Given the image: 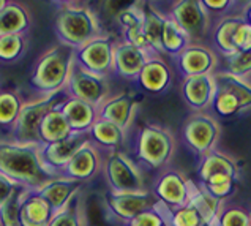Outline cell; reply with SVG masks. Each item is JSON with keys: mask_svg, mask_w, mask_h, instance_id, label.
<instances>
[{"mask_svg": "<svg viewBox=\"0 0 251 226\" xmlns=\"http://www.w3.org/2000/svg\"><path fill=\"white\" fill-rule=\"evenodd\" d=\"M122 38L147 54H155L144 36V3H133L117 14Z\"/></svg>", "mask_w": 251, "mask_h": 226, "instance_id": "obj_21", "label": "cell"}, {"mask_svg": "<svg viewBox=\"0 0 251 226\" xmlns=\"http://www.w3.org/2000/svg\"><path fill=\"white\" fill-rule=\"evenodd\" d=\"M104 154V150H101L89 140L81 147V150L70 160V163L63 168L60 176L81 182V184L90 182L101 174Z\"/></svg>", "mask_w": 251, "mask_h": 226, "instance_id": "obj_16", "label": "cell"}, {"mask_svg": "<svg viewBox=\"0 0 251 226\" xmlns=\"http://www.w3.org/2000/svg\"><path fill=\"white\" fill-rule=\"evenodd\" d=\"M63 90H65L68 97L82 100L85 103L98 108L112 92L111 78L100 76L97 73L85 70L79 63L73 62L68 81Z\"/></svg>", "mask_w": 251, "mask_h": 226, "instance_id": "obj_9", "label": "cell"}, {"mask_svg": "<svg viewBox=\"0 0 251 226\" xmlns=\"http://www.w3.org/2000/svg\"><path fill=\"white\" fill-rule=\"evenodd\" d=\"M136 84L141 90L150 95H163L174 83V68L163 56H152L144 63L136 78Z\"/></svg>", "mask_w": 251, "mask_h": 226, "instance_id": "obj_17", "label": "cell"}, {"mask_svg": "<svg viewBox=\"0 0 251 226\" xmlns=\"http://www.w3.org/2000/svg\"><path fill=\"white\" fill-rule=\"evenodd\" d=\"M217 90L209 108L215 117H234L251 109V83L225 73H213Z\"/></svg>", "mask_w": 251, "mask_h": 226, "instance_id": "obj_8", "label": "cell"}, {"mask_svg": "<svg viewBox=\"0 0 251 226\" xmlns=\"http://www.w3.org/2000/svg\"><path fill=\"white\" fill-rule=\"evenodd\" d=\"M48 226H89L84 187L73 196V199L65 207L52 215Z\"/></svg>", "mask_w": 251, "mask_h": 226, "instance_id": "obj_29", "label": "cell"}, {"mask_svg": "<svg viewBox=\"0 0 251 226\" xmlns=\"http://www.w3.org/2000/svg\"><path fill=\"white\" fill-rule=\"evenodd\" d=\"M217 90L215 75H199L183 78L180 83V95L191 113L209 111Z\"/></svg>", "mask_w": 251, "mask_h": 226, "instance_id": "obj_20", "label": "cell"}, {"mask_svg": "<svg viewBox=\"0 0 251 226\" xmlns=\"http://www.w3.org/2000/svg\"><path fill=\"white\" fill-rule=\"evenodd\" d=\"M174 68L182 79L199 75H213L218 67V56L207 43H190L180 54L172 59Z\"/></svg>", "mask_w": 251, "mask_h": 226, "instance_id": "obj_14", "label": "cell"}, {"mask_svg": "<svg viewBox=\"0 0 251 226\" xmlns=\"http://www.w3.org/2000/svg\"><path fill=\"white\" fill-rule=\"evenodd\" d=\"M221 138V123L209 111L190 113L182 122L180 141L198 160L217 149Z\"/></svg>", "mask_w": 251, "mask_h": 226, "instance_id": "obj_5", "label": "cell"}, {"mask_svg": "<svg viewBox=\"0 0 251 226\" xmlns=\"http://www.w3.org/2000/svg\"><path fill=\"white\" fill-rule=\"evenodd\" d=\"M155 54H147L124 40H117L114 45L112 56V76H117L125 81H136L144 63L149 57ZM158 56V54H156Z\"/></svg>", "mask_w": 251, "mask_h": 226, "instance_id": "obj_19", "label": "cell"}, {"mask_svg": "<svg viewBox=\"0 0 251 226\" xmlns=\"http://www.w3.org/2000/svg\"><path fill=\"white\" fill-rule=\"evenodd\" d=\"M164 24V11L155 3H144V36L155 54L163 56L161 33ZM164 57V56H163Z\"/></svg>", "mask_w": 251, "mask_h": 226, "instance_id": "obj_32", "label": "cell"}, {"mask_svg": "<svg viewBox=\"0 0 251 226\" xmlns=\"http://www.w3.org/2000/svg\"><path fill=\"white\" fill-rule=\"evenodd\" d=\"M68 98L65 90H60L51 95L35 97L23 105L16 123L10 130V141L19 144H40V123L45 119V115L59 108L63 101Z\"/></svg>", "mask_w": 251, "mask_h": 226, "instance_id": "obj_7", "label": "cell"}, {"mask_svg": "<svg viewBox=\"0 0 251 226\" xmlns=\"http://www.w3.org/2000/svg\"><path fill=\"white\" fill-rule=\"evenodd\" d=\"M242 21H243L242 14H232V16L223 18L212 24L207 38L210 40L209 46L218 57L235 53L234 45H232V38H234L235 28H237V26L242 23Z\"/></svg>", "mask_w": 251, "mask_h": 226, "instance_id": "obj_26", "label": "cell"}, {"mask_svg": "<svg viewBox=\"0 0 251 226\" xmlns=\"http://www.w3.org/2000/svg\"><path fill=\"white\" fill-rule=\"evenodd\" d=\"M89 138L93 144L98 145L104 152L125 150V145L128 144V140H130V133H126L125 130L114 125L109 120L98 117V120L89 130Z\"/></svg>", "mask_w": 251, "mask_h": 226, "instance_id": "obj_23", "label": "cell"}, {"mask_svg": "<svg viewBox=\"0 0 251 226\" xmlns=\"http://www.w3.org/2000/svg\"><path fill=\"white\" fill-rule=\"evenodd\" d=\"M24 103L25 100L18 89H13V87L0 89V128L10 133Z\"/></svg>", "mask_w": 251, "mask_h": 226, "instance_id": "obj_31", "label": "cell"}, {"mask_svg": "<svg viewBox=\"0 0 251 226\" xmlns=\"http://www.w3.org/2000/svg\"><path fill=\"white\" fill-rule=\"evenodd\" d=\"M164 13L188 35L191 43H205L212 23L201 0H178Z\"/></svg>", "mask_w": 251, "mask_h": 226, "instance_id": "obj_11", "label": "cell"}, {"mask_svg": "<svg viewBox=\"0 0 251 226\" xmlns=\"http://www.w3.org/2000/svg\"><path fill=\"white\" fill-rule=\"evenodd\" d=\"M40 144H19L0 140V172L13 179L25 190L37 192L59 177L43 163Z\"/></svg>", "mask_w": 251, "mask_h": 226, "instance_id": "obj_1", "label": "cell"}, {"mask_svg": "<svg viewBox=\"0 0 251 226\" xmlns=\"http://www.w3.org/2000/svg\"><path fill=\"white\" fill-rule=\"evenodd\" d=\"M101 174L109 192L134 193L149 190L146 187V172L136 165L126 150L106 152Z\"/></svg>", "mask_w": 251, "mask_h": 226, "instance_id": "obj_6", "label": "cell"}, {"mask_svg": "<svg viewBox=\"0 0 251 226\" xmlns=\"http://www.w3.org/2000/svg\"><path fill=\"white\" fill-rule=\"evenodd\" d=\"M89 140H90L89 133L73 131L68 138H65V140H62L59 142L41 145L40 154H41L43 163H45L52 172L60 176L63 168L70 163V160L81 150V147Z\"/></svg>", "mask_w": 251, "mask_h": 226, "instance_id": "obj_18", "label": "cell"}, {"mask_svg": "<svg viewBox=\"0 0 251 226\" xmlns=\"http://www.w3.org/2000/svg\"><path fill=\"white\" fill-rule=\"evenodd\" d=\"M125 226H168L164 215L161 212L160 206L156 204L153 209H149L146 212L136 215L133 220L128 222Z\"/></svg>", "mask_w": 251, "mask_h": 226, "instance_id": "obj_41", "label": "cell"}, {"mask_svg": "<svg viewBox=\"0 0 251 226\" xmlns=\"http://www.w3.org/2000/svg\"><path fill=\"white\" fill-rule=\"evenodd\" d=\"M25 192V188L19 185L10 196V199L3 206H0V226H23L21 225L19 209Z\"/></svg>", "mask_w": 251, "mask_h": 226, "instance_id": "obj_40", "label": "cell"}, {"mask_svg": "<svg viewBox=\"0 0 251 226\" xmlns=\"http://www.w3.org/2000/svg\"><path fill=\"white\" fill-rule=\"evenodd\" d=\"M196 172L201 184L207 179H210L212 176H217V174H227V176H232L237 180L240 177V168L237 160L218 149L212 150L210 154H207L199 160Z\"/></svg>", "mask_w": 251, "mask_h": 226, "instance_id": "obj_22", "label": "cell"}, {"mask_svg": "<svg viewBox=\"0 0 251 226\" xmlns=\"http://www.w3.org/2000/svg\"><path fill=\"white\" fill-rule=\"evenodd\" d=\"M232 45L234 49L239 51V53H250L251 51V26L245 21H242L235 28Z\"/></svg>", "mask_w": 251, "mask_h": 226, "instance_id": "obj_42", "label": "cell"}, {"mask_svg": "<svg viewBox=\"0 0 251 226\" xmlns=\"http://www.w3.org/2000/svg\"><path fill=\"white\" fill-rule=\"evenodd\" d=\"M190 38L174 21H172L166 13H164V24H163V33H161V49L163 56L174 59L182 51L190 45Z\"/></svg>", "mask_w": 251, "mask_h": 226, "instance_id": "obj_34", "label": "cell"}, {"mask_svg": "<svg viewBox=\"0 0 251 226\" xmlns=\"http://www.w3.org/2000/svg\"><path fill=\"white\" fill-rule=\"evenodd\" d=\"M60 113L65 115L67 122L73 131H81V133H89L92 125L98 120V108L85 103L82 100L68 97L59 106Z\"/></svg>", "mask_w": 251, "mask_h": 226, "instance_id": "obj_24", "label": "cell"}, {"mask_svg": "<svg viewBox=\"0 0 251 226\" xmlns=\"http://www.w3.org/2000/svg\"><path fill=\"white\" fill-rule=\"evenodd\" d=\"M75 62V49L60 43L48 48L33 62L28 84L37 97L51 95L65 89L71 65Z\"/></svg>", "mask_w": 251, "mask_h": 226, "instance_id": "obj_4", "label": "cell"}, {"mask_svg": "<svg viewBox=\"0 0 251 226\" xmlns=\"http://www.w3.org/2000/svg\"><path fill=\"white\" fill-rule=\"evenodd\" d=\"M52 28L57 41L71 49H79L85 43L104 33L95 10L81 2L57 3Z\"/></svg>", "mask_w": 251, "mask_h": 226, "instance_id": "obj_3", "label": "cell"}, {"mask_svg": "<svg viewBox=\"0 0 251 226\" xmlns=\"http://www.w3.org/2000/svg\"><path fill=\"white\" fill-rule=\"evenodd\" d=\"M6 3H8V0H0V11H2V10L5 8Z\"/></svg>", "mask_w": 251, "mask_h": 226, "instance_id": "obj_45", "label": "cell"}, {"mask_svg": "<svg viewBox=\"0 0 251 226\" xmlns=\"http://www.w3.org/2000/svg\"><path fill=\"white\" fill-rule=\"evenodd\" d=\"M190 204L195 207L199 215L202 217V220L209 225H217V217L220 212V207L223 201L217 199L215 196H212L209 192L205 190L198 182H193L191 188V196H190Z\"/></svg>", "mask_w": 251, "mask_h": 226, "instance_id": "obj_33", "label": "cell"}, {"mask_svg": "<svg viewBox=\"0 0 251 226\" xmlns=\"http://www.w3.org/2000/svg\"><path fill=\"white\" fill-rule=\"evenodd\" d=\"M28 51V33L0 36V65L18 63Z\"/></svg>", "mask_w": 251, "mask_h": 226, "instance_id": "obj_35", "label": "cell"}, {"mask_svg": "<svg viewBox=\"0 0 251 226\" xmlns=\"http://www.w3.org/2000/svg\"><path fill=\"white\" fill-rule=\"evenodd\" d=\"M55 212L37 192L27 190L21 202L19 217L23 226H48Z\"/></svg>", "mask_w": 251, "mask_h": 226, "instance_id": "obj_28", "label": "cell"}, {"mask_svg": "<svg viewBox=\"0 0 251 226\" xmlns=\"http://www.w3.org/2000/svg\"><path fill=\"white\" fill-rule=\"evenodd\" d=\"M193 180L185 176V172L177 168H166L153 180L150 192L158 204L166 210H176L190 202Z\"/></svg>", "mask_w": 251, "mask_h": 226, "instance_id": "obj_10", "label": "cell"}, {"mask_svg": "<svg viewBox=\"0 0 251 226\" xmlns=\"http://www.w3.org/2000/svg\"><path fill=\"white\" fill-rule=\"evenodd\" d=\"M204 10L209 16L210 23H217V21L232 16V14H242L243 2H235V0H201Z\"/></svg>", "mask_w": 251, "mask_h": 226, "instance_id": "obj_38", "label": "cell"}, {"mask_svg": "<svg viewBox=\"0 0 251 226\" xmlns=\"http://www.w3.org/2000/svg\"><path fill=\"white\" fill-rule=\"evenodd\" d=\"M215 73H225L243 81L251 83V51L250 53H235L218 57V67Z\"/></svg>", "mask_w": 251, "mask_h": 226, "instance_id": "obj_36", "label": "cell"}, {"mask_svg": "<svg viewBox=\"0 0 251 226\" xmlns=\"http://www.w3.org/2000/svg\"><path fill=\"white\" fill-rule=\"evenodd\" d=\"M116 38L109 33H101L97 38L75 49V62L100 76H112V56Z\"/></svg>", "mask_w": 251, "mask_h": 226, "instance_id": "obj_12", "label": "cell"}, {"mask_svg": "<svg viewBox=\"0 0 251 226\" xmlns=\"http://www.w3.org/2000/svg\"><path fill=\"white\" fill-rule=\"evenodd\" d=\"M237 182H239L237 179L227 176V174H217V176H212L210 179L202 182V184L201 182L199 184L217 199L227 201L234 195L235 188H237Z\"/></svg>", "mask_w": 251, "mask_h": 226, "instance_id": "obj_39", "label": "cell"}, {"mask_svg": "<svg viewBox=\"0 0 251 226\" xmlns=\"http://www.w3.org/2000/svg\"><path fill=\"white\" fill-rule=\"evenodd\" d=\"M71 133H73V130H71L70 123L67 122L65 115L60 113L59 108H55L52 111H49L40 123V145L59 142L68 138Z\"/></svg>", "mask_w": 251, "mask_h": 226, "instance_id": "obj_30", "label": "cell"}, {"mask_svg": "<svg viewBox=\"0 0 251 226\" xmlns=\"http://www.w3.org/2000/svg\"><path fill=\"white\" fill-rule=\"evenodd\" d=\"M139 98L131 92H119L116 95L111 93L98 106V117L109 120L114 125H117L122 130H125L126 133H130L139 111Z\"/></svg>", "mask_w": 251, "mask_h": 226, "instance_id": "obj_15", "label": "cell"}, {"mask_svg": "<svg viewBox=\"0 0 251 226\" xmlns=\"http://www.w3.org/2000/svg\"><path fill=\"white\" fill-rule=\"evenodd\" d=\"M217 226H250V209L232 201H223L217 217Z\"/></svg>", "mask_w": 251, "mask_h": 226, "instance_id": "obj_37", "label": "cell"}, {"mask_svg": "<svg viewBox=\"0 0 251 226\" xmlns=\"http://www.w3.org/2000/svg\"><path fill=\"white\" fill-rule=\"evenodd\" d=\"M33 26L30 10L23 2L8 0L5 8L0 11V36L14 33H28Z\"/></svg>", "mask_w": 251, "mask_h": 226, "instance_id": "obj_25", "label": "cell"}, {"mask_svg": "<svg viewBox=\"0 0 251 226\" xmlns=\"http://www.w3.org/2000/svg\"><path fill=\"white\" fill-rule=\"evenodd\" d=\"M250 226H251V209H250Z\"/></svg>", "mask_w": 251, "mask_h": 226, "instance_id": "obj_46", "label": "cell"}, {"mask_svg": "<svg viewBox=\"0 0 251 226\" xmlns=\"http://www.w3.org/2000/svg\"><path fill=\"white\" fill-rule=\"evenodd\" d=\"M18 187L19 184H16V182L10 179L8 176H5L3 172H0V206H3V204L10 199V196Z\"/></svg>", "mask_w": 251, "mask_h": 226, "instance_id": "obj_43", "label": "cell"}, {"mask_svg": "<svg viewBox=\"0 0 251 226\" xmlns=\"http://www.w3.org/2000/svg\"><path fill=\"white\" fill-rule=\"evenodd\" d=\"M177 152V138L172 131L160 125L149 122L136 131L133 140V152L130 157L142 171L161 172L171 166Z\"/></svg>", "mask_w": 251, "mask_h": 226, "instance_id": "obj_2", "label": "cell"}, {"mask_svg": "<svg viewBox=\"0 0 251 226\" xmlns=\"http://www.w3.org/2000/svg\"><path fill=\"white\" fill-rule=\"evenodd\" d=\"M84 184L76 182L73 179H68L65 176H59L57 179L51 180L45 187H41L37 193L48 201L49 206L52 207L54 212H59L67 204L73 199V196L81 190Z\"/></svg>", "mask_w": 251, "mask_h": 226, "instance_id": "obj_27", "label": "cell"}, {"mask_svg": "<svg viewBox=\"0 0 251 226\" xmlns=\"http://www.w3.org/2000/svg\"><path fill=\"white\" fill-rule=\"evenodd\" d=\"M242 18L245 23H248L251 26V2H247L243 5V10H242Z\"/></svg>", "mask_w": 251, "mask_h": 226, "instance_id": "obj_44", "label": "cell"}, {"mask_svg": "<svg viewBox=\"0 0 251 226\" xmlns=\"http://www.w3.org/2000/svg\"><path fill=\"white\" fill-rule=\"evenodd\" d=\"M158 201L150 190L134 192V193H114L107 192L104 195V207L114 220L126 225L136 215L146 212L149 209H153Z\"/></svg>", "mask_w": 251, "mask_h": 226, "instance_id": "obj_13", "label": "cell"}]
</instances>
